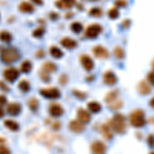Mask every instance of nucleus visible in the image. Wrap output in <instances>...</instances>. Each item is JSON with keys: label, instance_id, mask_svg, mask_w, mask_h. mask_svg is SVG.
<instances>
[{"label": "nucleus", "instance_id": "nucleus-31", "mask_svg": "<svg viewBox=\"0 0 154 154\" xmlns=\"http://www.w3.org/2000/svg\"><path fill=\"white\" fill-rule=\"evenodd\" d=\"M29 107L30 109H31L32 111H36L37 109H38V106H39V103L38 101H37V99L33 98V99H30L29 100Z\"/></svg>", "mask_w": 154, "mask_h": 154}, {"label": "nucleus", "instance_id": "nucleus-36", "mask_svg": "<svg viewBox=\"0 0 154 154\" xmlns=\"http://www.w3.org/2000/svg\"><path fill=\"white\" fill-rule=\"evenodd\" d=\"M40 77H41V79L43 81H45V82H48V81L51 80V77H49V74L48 73H46V72H44V71H42L40 72Z\"/></svg>", "mask_w": 154, "mask_h": 154}, {"label": "nucleus", "instance_id": "nucleus-25", "mask_svg": "<svg viewBox=\"0 0 154 154\" xmlns=\"http://www.w3.org/2000/svg\"><path fill=\"white\" fill-rule=\"evenodd\" d=\"M12 39V36L9 32L7 31H2L0 32V40L3 42H11Z\"/></svg>", "mask_w": 154, "mask_h": 154}, {"label": "nucleus", "instance_id": "nucleus-7", "mask_svg": "<svg viewBox=\"0 0 154 154\" xmlns=\"http://www.w3.org/2000/svg\"><path fill=\"white\" fill-rule=\"evenodd\" d=\"M93 53L95 54V57H97L98 59H107V58H109V56H110L108 49L105 48L102 45L95 46L93 49Z\"/></svg>", "mask_w": 154, "mask_h": 154}, {"label": "nucleus", "instance_id": "nucleus-23", "mask_svg": "<svg viewBox=\"0 0 154 154\" xmlns=\"http://www.w3.org/2000/svg\"><path fill=\"white\" fill-rule=\"evenodd\" d=\"M42 71L46 72V73H53V72H56L57 70V66L54 65V63H51V62H48V63H44L43 66H42Z\"/></svg>", "mask_w": 154, "mask_h": 154}, {"label": "nucleus", "instance_id": "nucleus-33", "mask_svg": "<svg viewBox=\"0 0 154 154\" xmlns=\"http://www.w3.org/2000/svg\"><path fill=\"white\" fill-rule=\"evenodd\" d=\"M109 107H110L112 110H118V109H120L121 107H122V102L120 100H116L115 102H113V103L109 104Z\"/></svg>", "mask_w": 154, "mask_h": 154}, {"label": "nucleus", "instance_id": "nucleus-6", "mask_svg": "<svg viewBox=\"0 0 154 154\" xmlns=\"http://www.w3.org/2000/svg\"><path fill=\"white\" fill-rule=\"evenodd\" d=\"M40 94L44 98L46 99H51V100H54V99H59L61 97V91L60 89L53 88H42L40 89Z\"/></svg>", "mask_w": 154, "mask_h": 154}, {"label": "nucleus", "instance_id": "nucleus-34", "mask_svg": "<svg viewBox=\"0 0 154 154\" xmlns=\"http://www.w3.org/2000/svg\"><path fill=\"white\" fill-rule=\"evenodd\" d=\"M43 34H44V28H42V27H39V28H37L36 30L33 31V36L36 37V38H40Z\"/></svg>", "mask_w": 154, "mask_h": 154}, {"label": "nucleus", "instance_id": "nucleus-4", "mask_svg": "<svg viewBox=\"0 0 154 154\" xmlns=\"http://www.w3.org/2000/svg\"><path fill=\"white\" fill-rule=\"evenodd\" d=\"M102 30H103V28H102L101 25L91 24L85 30V36L89 39H95L99 36V34L102 32Z\"/></svg>", "mask_w": 154, "mask_h": 154}, {"label": "nucleus", "instance_id": "nucleus-3", "mask_svg": "<svg viewBox=\"0 0 154 154\" xmlns=\"http://www.w3.org/2000/svg\"><path fill=\"white\" fill-rule=\"evenodd\" d=\"M20 53L18 49H16L14 48H5L4 51H2L1 53V60L3 63L5 64H11L17 62L20 59Z\"/></svg>", "mask_w": 154, "mask_h": 154}, {"label": "nucleus", "instance_id": "nucleus-19", "mask_svg": "<svg viewBox=\"0 0 154 154\" xmlns=\"http://www.w3.org/2000/svg\"><path fill=\"white\" fill-rule=\"evenodd\" d=\"M118 96H119V91L117 89H113V91H109L105 97L106 103H108V105H109V104L115 102L116 100H118Z\"/></svg>", "mask_w": 154, "mask_h": 154}, {"label": "nucleus", "instance_id": "nucleus-39", "mask_svg": "<svg viewBox=\"0 0 154 154\" xmlns=\"http://www.w3.org/2000/svg\"><path fill=\"white\" fill-rule=\"evenodd\" d=\"M147 142H148V145L150 146V147L154 148V135H149L148 136Z\"/></svg>", "mask_w": 154, "mask_h": 154}, {"label": "nucleus", "instance_id": "nucleus-42", "mask_svg": "<svg viewBox=\"0 0 154 154\" xmlns=\"http://www.w3.org/2000/svg\"><path fill=\"white\" fill-rule=\"evenodd\" d=\"M121 25H122V27H123V28H128V27H130V25H131V21H130V20H125V21H123L122 22V24H121Z\"/></svg>", "mask_w": 154, "mask_h": 154}, {"label": "nucleus", "instance_id": "nucleus-41", "mask_svg": "<svg viewBox=\"0 0 154 154\" xmlns=\"http://www.w3.org/2000/svg\"><path fill=\"white\" fill-rule=\"evenodd\" d=\"M6 98L4 96H2V95H0V106H3V105H5L6 104Z\"/></svg>", "mask_w": 154, "mask_h": 154}, {"label": "nucleus", "instance_id": "nucleus-44", "mask_svg": "<svg viewBox=\"0 0 154 154\" xmlns=\"http://www.w3.org/2000/svg\"><path fill=\"white\" fill-rule=\"evenodd\" d=\"M0 88H2V89H4V91H8V88H6L5 86V84H4L2 81H0Z\"/></svg>", "mask_w": 154, "mask_h": 154}, {"label": "nucleus", "instance_id": "nucleus-1", "mask_svg": "<svg viewBox=\"0 0 154 154\" xmlns=\"http://www.w3.org/2000/svg\"><path fill=\"white\" fill-rule=\"evenodd\" d=\"M110 126L113 131L117 134H123L126 131V121L125 117L120 113H117L113 116L110 120Z\"/></svg>", "mask_w": 154, "mask_h": 154}, {"label": "nucleus", "instance_id": "nucleus-27", "mask_svg": "<svg viewBox=\"0 0 154 154\" xmlns=\"http://www.w3.org/2000/svg\"><path fill=\"white\" fill-rule=\"evenodd\" d=\"M31 69H32V64H31V62L28 61V60L22 63V65H21L22 72H24V73H29V72L31 71Z\"/></svg>", "mask_w": 154, "mask_h": 154}, {"label": "nucleus", "instance_id": "nucleus-24", "mask_svg": "<svg viewBox=\"0 0 154 154\" xmlns=\"http://www.w3.org/2000/svg\"><path fill=\"white\" fill-rule=\"evenodd\" d=\"M49 53H51V54L54 59H60L63 57V51L58 46H51V49H49Z\"/></svg>", "mask_w": 154, "mask_h": 154}, {"label": "nucleus", "instance_id": "nucleus-29", "mask_svg": "<svg viewBox=\"0 0 154 154\" xmlns=\"http://www.w3.org/2000/svg\"><path fill=\"white\" fill-rule=\"evenodd\" d=\"M113 51H114V56L117 59L121 60L125 58V51H123V48H121L120 46H116Z\"/></svg>", "mask_w": 154, "mask_h": 154}, {"label": "nucleus", "instance_id": "nucleus-10", "mask_svg": "<svg viewBox=\"0 0 154 154\" xmlns=\"http://www.w3.org/2000/svg\"><path fill=\"white\" fill-rule=\"evenodd\" d=\"M137 89H138V93L140 94V95H142V96H147V95H149V94L151 93V91H152L151 85L145 80L141 81V82L138 84Z\"/></svg>", "mask_w": 154, "mask_h": 154}, {"label": "nucleus", "instance_id": "nucleus-5", "mask_svg": "<svg viewBox=\"0 0 154 154\" xmlns=\"http://www.w3.org/2000/svg\"><path fill=\"white\" fill-rule=\"evenodd\" d=\"M3 76L8 82H14L20 76L19 70H17V68L14 67H8L6 68L3 72Z\"/></svg>", "mask_w": 154, "mask_h": 154}, {"label": "nucleus", "instance_id": "nucleus-40", "mask_svg": "<svg viewBox=\"0 0 154 154\" xmlns=\"http://www.w3.org/2000/svg\"><path fill=\"white\" fill-rule=\"evenodd\" d=\"M0 154H11V151L5 146H0Z\"/></svg>", "mask_w": 154, "mask_h": 154}, {"label": "nucleus", "instance_id": "nucleus-37", "mask_svg": "<svg viewBox=\"0 0 154 154\" xmlns=\"http://www.w3.org/2000/svg\"><path fill=\"white\" fill-rule=\"evenodd\" d=\"M147 79H148L149 83H150L151 85H153V86H154V71L150 72V73H148Z\"/></svg>", "mask_w": 154, "mask_h": 154}, {"label": "nucleus", "instance_id": "nucleus-22", "mask_svg": "<svg viewBox=\"0 0 154 154\" xmlns=\"http://www.w3.org/2000/svg\"><path fill=\"white\" fill-rule=\"evenodd\" d=\"M4 125H5L8 130H11L12 131H17L20 130L19 123L17 122V121H14V120H11V119L4 121Z\"/></svg>", "mask_w": 154, "mask_h": 154}, {"label": "nucleus", "instance_id": "nucleus-48", "mask_svg": "<svg viewBox=\"0 0 154 154\" xmlns=\"http://www.w3.org/2000/svg\"><path fill=\"white\" fill-rule=\"evenodd\" d=\"M150 106L152 107V108H154V97L150 100Z\"/></svg>", "mask_w": 154, "mask_h": 154}, {"label": "nucleus", "instance_id": "nucleus-30", "mask_svg": "<svg viewBox=\"0 0 154 154\" xmlns=\"http://www.w3.org/2000/svg\"><path fill=\"white\" fill-rule=\"evenodd\" d=\"M19 88L23 93H27V91H30V83L27 80H22L19 83Z\"/></svg>", "mask_w": 154, "mask_h": 154}, {"label": "nucleus", "instance_id": "nucleus-32", "mask_svg": "<svg viewBox=\"0 0 154 154\" xmlns=\"http://www.w3.org/2000/svg\"><path fill=\"white\" fill-rule=\"evenodd\" d=\"M108 17H109L110 19H113V20L117 19L118 17H119V11H118V9H117V8H115V7L111 8L110 11H108Z\"/></svg>", "mask_w": 154, "mask_h": 154}, {"label": "nucleus", "instance_id": "nucleus-43", "mask_svg": "<svg viewBox=\"0 0 154 154\" xmlns=\"http://www.w3.org/2000/svg\"><path fill=\"white\" fill-rule=\"evenodd\" d=\"M51 126H53L54 130H60V128H61V123H60L59 121H56L54 123H53Z\"/></svg>", "mask_w": 154, "mask_h": 154}, {"label": "nucleus", "instance_id": "nucleus-46", "mask_svg": "<svg viewBox=\"0 0 154 154\" xmlns=\"http://www.w3.org/2000/svg\"><path fill=\"white\" fill-rule=\"evenodd\" d=\"M37 53H39V54H37V57H38V58H42V57H44V51H38Z\"/></svg>", "mask_w": 154, "mask_h": 154}, {"label": "nucleus", "instance_id": "nucleus-13", "mask_svg": "<svg viewBox=\"0 0 154 154\" xmlns=\"http://www.w3.org/2000/svg\"><path fill=\"white\" fill-rule=\"evenodd\" d=\"M76 4V0H58L56 1V6L61 9H70Z\"/></svg>", "mask_w": 154, "mask_h": 154}, {"label": "nucleus", "instance_id": "nucleus-18", "mask_svg": "<svg viewBox=\"0 0 154 154\" xmlns=\"http://www.w3.org/2000/svg\"><path fill=\"white\" fill-rule=\"evenodd\" d=\"M61 44L64 46V48H66L68 49H73L77 46V41L75 40V39L66 37V38H63L61 40Z\"/></svg>", "mask_w": 154, "mask_h": 154}, {"label": "nucleus", "instance_id": "nucleus-16", "mask_svg": "<svg viewBox=\"0 0 154 154\" xmlns=\"http://www.w3.org/2000/svg\"><path fill=\"white\" fill-rule=\"evenodd\" d=\"M21 110H22V107L19 103L9 104V105L7 106V109H6L7 113H8L9 115H12V116L19 115L20 112H21Z\"/></svg>", "mask_w": 154, "mask_h": 154}, {"label": "nucleus", "instance_id": "nucleus-21", "mask_svg": "<svg viewBox=\"0 0 154 154\" xmlns=\"http://www.w3.org/2000/svg\"><path fill=\"white\" fill-rule=\"evenodd\" d=\"M88 108L91 113H99L102 110V105L96 101H93L88 104Z\"/></svg>", "mask_w": 154, "mask_h": 154}, {"label": "nucleus", "instance_id": "nucleus-38", "mask_svg": "<svg viewBox=\"0 0 154 154\" xmlns=\"http://www.w3.org/2000/svg\"><path fill=\"white\" fill-rule=\"evenodd\" d=\"M115 5L120 6V7H125L126 5H128V2H126V0H116Z\"/></svg>", "mask_w": 154, "mask_h": 154}, {"label": "nucleus", "instance_id": "nucleus-49", "mask_svg": "<svg viewBox=\"0 0 154 154\" xmlns=\"http://www.w3.org/2000/svg\"><path fill=\"white\" fill-rule=\"evenodd\" d=\"M152 68H153V71H154V61H153V63H152Z\"/></svg>", "mask_w": 154, "mask_h": 154}, {"label": "nucleus", "instance_id": "nucleus-15", "mask_svg": "<svg viewBox=\"0 0 154 154\" xmlns=\"http://www.w3.org/2000/svg\"><path fill=\"white\" fill-rule=\"evenodd\" d=\"M69 128L74 133H82V131L85 130V126H84V123H82L79 120H72L70 123H69Z\"/></svg>", "mask_w": 154, "mask_h": 154}, {"label": "nucleus", "instance_id": "nucleus-9", "mask_svg": "<svg viewBox=\"0 0 154 154\" xmlns=\"http://www.w3.org/2000/svg\"><path fill=\"white\" fill-rule=\"evenodd\" d=\"M106 145L101 141H95L91 144V153L93 154H105Z\"/></svg>", "mask_w": 154, "mask_h": 154}, {"label": "nucleus", "instance_id": "nucleus-50", "mask_svg": "<svg viewBox=\"0 0 154 154\" xmlns=\"http://www.w3.org/2000/svg\"><path fill=\"white\" fill-rule=\"evenodd\" d=\"M1 141H3V139H0V142H1Z\"/></svg>", "mask_w": 154, "mask_h": 154}, {"label": "nucleus", "instance_id": "nucleus-45", "mask_svg": "<svg viewBox=\"0 0 154 154\" xmlns=\"http://www.w3.org/2000/svg\"><path fill=\"white\" fill-rule=\"evenodd\" d=\"M33 3H35V4H37V5H41L42 3H43V1L42 0H31Z\"/></svg>", "mask_w": 154, "mask_h": 154}, {"label": "nucleus", "instance_id": "nucleus-8", "mask_svg": "<svg viewBox=\"0 0 154 154\" xmlns=\"http://www.w3.org/2000/svg\"><path fill=\"white\" fill-rule=\"evenodd\" d=\"M80 63H81V65H82V67L85 69L86 71L93 70L94 66H95L93 59H91L89 56H88V54H82V56L80 57Z\"/></svg>", "mask_w": 154, "mask_h": 154}, {"label": "nucleus", "instance_id": "nucleus-35", "mask_svg": "<svg viewBox=\"0 0 154 154\" xmlns=\"http://www.w3.org/2000/svg\"><path fill=\"white\" fill-rule=\"evenodd\" d=\"M73 95L77 97L78 99L80 100H83V99L86 98V94L85 93H82V91H73Z\"/></svg>", "mask_w": 154, "mask_h": 154}, {"label": "nucleus", "instance_id": "nucleus-20", "mask_svg": "<svg viewBox=\"0 0 154 154\" xmlns=\"http://www.w3.org/2000/svg\"><path fill=\"white\" fill-rule=\"evenodd\" d=\"M19 9L22 12H25V14H31V12L34 11V5L30 3V2L24 1V2H22V3L20 4Z\"/></svg>", "mask_w": 154, "mask_h": 154}, {"label": "nucleus", "instance_id": "nucleus-51", "mask_svg": "<svg viewBox=\"0 0 154 154\" xmlns=\"http://www.w3.org/2000/svg\"><path fill=\"white\" fill-rule=\"evenodd\" d=\"M150 154H154V152H151V153H150Z\"/></svg>", "mask_w": 154, "mask_h": 154}, {"label": "nucleus", "instance_id": "nucleus-12", "mask_svg": "<svg viewBox=\"0 0 154 154\" xmlns=\"http://www.w3.org/2000/svg\"><path fill=\"white\" fill-rule=\"evenodd\" d=\"M77 118H78L79 121H81L82 123H88L91 121V114L88 110H84V109L80 108L77 111Z\"/></svg>", "mask_w": 154, "mask_h": 154}, {"label": "nucleus", "instance_id": "nucleus-2", "mask_svg": "<svg viewBox=\"0 0 154 154\" xmlns=\"http://www.w3.org/2000/svg\"><path fill=\"white\" fill-rule=\"evenodd\" d=\"M130 122H131V125L136 128L145 126V125L147 123V120H146L144 111L141 110V109H136V110H134L133 112L130 114Z\"/></svg>", "mask_w": 154, "mask_h": 154}, {"label": "nucleus", "instance_id": "nucleus-17", "mask_svg": "<svg viewBox=\"0 0 154 154\" xmlns=\"http://www.w3.org/2000/svg\"><path fill=\"white\" fill-rule=\"evenodd\" d=\"M101 133L106 140H111V139L113 138V131H112V128H111L110 125H107V123L102 125Z\"/></svg>", "mask_w": 154, "mask_h": 154}, {"label": "nucleus", "instance_id": "nucleus-26", "mask_svg": "<svg viewBox=\"0 0 154 154\" xmlns=\"http://www.w3.org/2000/svg\"><path fill=\"white\" fill-rule=\"evenodd\" d=\"M70 27H71L72 32H74V33H76V34L80 33V32L82 31V29H83V26L79 23V22H74V23L71 24Z\"/></svg>", "mask_w": 154, "mask_h": 154}, {"label": "nucleus", "instance_id": "nucleus-14", "mask_svg": "<svg viewBox=\"0 0 154 154\" xmlns=\"http://www.w3.org/2000/svg\"><path fill=\"white\" fill-rule=\"evenodd\" d=\"M49 114H51L53 117H60L64 114V109L63 107L59 104H53L49 107Z\"/></svg>", "mask_w": 154, "mask_h": 154}, {"label": "nucleus", "instance_id": "nucleus-28", "mask_svg": "<svg viewBox=\"0 0 154 154\" xmlns=\"http://www.w3.org/2000/svg\"><path fill=\"white\" fill-rule=\"evenodd\" d=\"M88 14L91 17H95V18H99V17H101L102 14H103V11H102V9L100 7H93V8L89 11Z\"/></svg>", "mask_w": 154, "mask_h": 154}, {"label": "nucleus", "instance_id": "nucleus-47", "mask_svg": "<svg viewBox=\"0 0 154 154\" xmlns=\"http://www.w3.org/2000/svg\"><path fill=\"white\" fill-rule=\"evenodd\" d=\"M4 116V110L2 109V107L0 106V118H2Z\"/></svg>", "mask_w": 154, "mask_h": 154}, {"label": "nucleus", "instance_id": "nucleus-11", "mask_svg": "<svg viewBox=\"0 0 154 154\" xmlns=\"http://www.w3.org/2000/svg\"><path fill=\"white\" fill-rule=\"evenodd\" d=\"M103 79H104V82L108 84V85H114V84L117 82V76H116V74L113 71L110 70L104 73Z\"/></svg>", "mask_w": 154, "mask_h": 154}]
</instances>
